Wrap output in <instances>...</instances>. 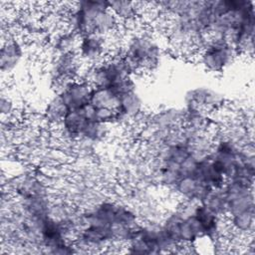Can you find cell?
Segmentation results:
<instances>
[{
    "mask_svg": "<svg viewBox=\"0 0 255 255\" xmlns=\"http://www.w3.org/2000/svg\"><path fill=\"white\" fill-rule=\"evenodd\" d=\"M213 22L209 36L228 40L239 57H253L255 6L247 0L211 1Z\"/></svg>",
    "mask_w": 255,
    "mask_h": 255,
    "instance_id": "cell-1",
    "label": "cell"
},
{
    "mask_svg": "<svg viewBox=\"0 0 255 255\" xmlns=\"http://www.w3.org/2000/svg\"><path fill=\"white\" fill-rule=\"evenodd\" d=\"M118 49L116 54L136 76L155 72L162 64L167 45L163 35L154 29L131 28L122 37Z\"/></svg>",
    "mask_w": 255,
    "mask_h": 255,
    "instance_id": "cell-2",
    "label": "cell"
},
{
    "mask_svg": "<svg viewBox=\"0 0 255 255\" xmlns=\"http://www.w3.org/2000/svg\"><path fill=\"white\" fill-rule=\"evenodd\" d=\"M64 18V26L79 37L100 35L116 38L122 23L111 11L109 1L82 0L71 4Z\"/></svg>",
    "mask_w": 255,
    "mask_h": 255,
    "instance_id": "cell-3",
    "label": "cell"
},
{
    "mask_svg": "<svg viewBox=\"0 0 255 255\" xmlns=\"http://www.w3.org/2000/svg\"><path fill=\"white\" fill-rule=\"evenodd\" d=\"M124 248L132 254H162L176 252L178 249L165 233L159 220H142Z\"/></svg>",
    "mask_w": 255,
    "mask_h": 255,
    "instance_id": "cell-4",
    "label": "cell"
},
{
    "mask_svg": "<svg viewBox=\"0 0 255 255\" xmlns=\"http://www.w3.org/2000/svg\"><path fill=\"white\" fill-rule=\"evenodd\" d=\"M195 60L210 74H222L239 58L234 46L226 39L208 36L197 48Z\"/></svg>",
    "mask_w": 255,
    "mask_h": 255,
    "instance_id": "cell-5",
    "label": "cell"
},
{
    "mask_svg": "<svg viewBox=\"0 0 255 255\" xmlns=\"http://www.w3.org/2000/svg\"><path fill=\"white\" fill-rule=\"evenodd\" d=\"M85 77L95 87L116 89L135 77L128 64L119 54H112L101 63L87 68Z\"/></svg>",
    "mask_w": 255,
    "mask_h": 255,
    "instance_id": "cell-6",
    "label": "cell"
},
{
    "mask_svg": "<svg viewBox=\"0 0 255 255\" xmlns=\"http://www.w3.org/2000/svg\"><path fill=\"white\" fill-rule=\"evenodd\" d=\"M86 68L74 54L50 55L47 64V82L53 94L61 93L71 82L83 77Z\"/></svg>",
    "mask_w": 255,
    "mask_h": 255,
    "instance_id": "cell-7",
    "label": "cell"
},
{
    "mask_svg": "<svg viewBox=\"0 0 255 255\" xmlns=\"http://www.w3.org/2000/svg\"><path fill=\"white\" fill-rule=\"evenodd\" d=\"M27 57V44L19 34L8 32L2 35L0 51V71L10 77L23 66Z\"/></svg>",
    "mask_w": 255,
    "mask_h": 255,
    "instance_id": "cell-8",
    "label": "cell"
},
{
    "mask_svg": "<svg viewBox=\"0 0 255 255\" xmlns=\"http://www.w3.org/2000/svg\"><path fill=\"white\" fill-rule=\"evenodd\" d=\"M115 51L116 47L112 39L100 35H88L80 37L76 54L87 69L101 63Z\"/></svg>",
    "mask_w": 255,
    "mask_h": 255,
    "instance_id": "cell-9",
    "label": "cell"
},
{
    "mask_svg": "<svg viewBox=\"0 0 255 255\" xmlns=\"http://www.w3.org/2000/svg\"><path fill=\"white\" fill-rule=\"evenodd\" d=\"M225 96L209 86H196L187 90L183 96V107L201 110L210 116L224 108Z\"/></svg>",
    "mask_w": 255,
    "mask_h": 255,
    "instance_id": "cell-10",
    "label": "cell"
},
{
    "mask_svg": "<svg viewBox=\"0 0 255 255\" xmlns=\"http://www.w3.org/2000/svg\"><path fill=\"white\" fill-rule=\"evenodd\" d=\"M145 105L138 88L126 92L120 96L116 109L115 126H129L140 121L145 116Z\"/></svg>",
    "mask_w": 255,
    "mask_h": 255,
    "instance_id": "cell-11",
    "label": "cell"
},
{
    "mask_svg": "<svg viewBox=\"0 0 255 255\" xmlns=\"http://www.w3.org/2000/svg\"><path fill=\"white\" fill-rule=\"evenodd\" d=\"M223 188L226 197V217L255 210L254 186L226 181Z\"/></svg>",
    "mask_w": 255,
    "mask_h": 255,
    "instance_id": "cell-12",
    "label": "cell"
},
{
    "mask_svg": "<svg viewBox=\"0 0 255 255\" xmlns=\"http://www.w3.org/2000/svg\"><path fill=\"white\" fill-rule=\"evenodd\" d=\"M212 189L194 175L180 178L170 190L178 202L201 203Z\"/></svg>",
    "mask_w": 255,
    "mask_h": 255,
    "instance_id": "cell-13",
    "label": "cell"
},
{
    "mask_svg": "<svg viewBox=\"0 0 255 255\" xmlns=\"http://www.w3.org/2000/svg\"><path fill=\"white\" fill-rule=\"evenodd\" d=\"M93 86L85 78L80 77L71 82L60 94L69 110L80 109L89 104Z\"/></svg>",
    "mask_w": 255,
    "mask_h": 255,
    "instance_id": "cell-14",
    "label": "cell"
},
{
    "mask_svg": "<svg viewBox=\"0 0 255 255\" xmlns=\"http://www.w3.org/2000/svg\"><path fill=\"white\" fill-rule=\"evenodd\" d=\"M80 37L65 26L54 33L48 42L50 55H66L77 52Z\"/></svg>",
    "mask_w": 255,
    "mask_h": 255,
    "instance_id": "cell-15",
    "label": "cell"
},
{
    "mask_svg": "<svg viewBox=\"0 0 255 255\" xmlns=\"http://www.w3.org/2000/svg\"><path fill=\"white\" fill-rule=\"evenodd\" d=\"M147 3L131 2V1H109L111 11L116 15L123 24H130L136 22L140 15L144 12Z\"/></svg>",
    "mask_w": 255,
    "mask_h": 255,
    "instance_id": "cell-16",
    "label": "cell"
},
{
    "mask_svg": "<svg viewBox=\"0 0 255 255\" xmlns=\"http://www.w3.org/2000/svg\"><path fill=\"white\" fill-rule=\"evenodd\" d=\"M69 111L60 94H53L45 104L43 118L49 127L57 128Z\"/></svg>",
    "mask_w": 255,
    "mask_h": 255,
    "instance_id": "cell-17",
    "label": "cell"
},
{
    "mask_svg": "<svg viewBox=\"0 0 255 255\" xmlns=\"http://www.w3.org/2000/svg\"><path fill=\"white\" fill-rule=\"evenodd\" d=\"M120 95L113 88L93 87L89 104L96 109H108L116 111Z\"/></svg>",
    "mask_w": 255,
    "mask_h": 255,
    "instance_id": "cell-18",
    "label": "cell"
},
{
    "mask_svg": "<svg viewBox=\"0 0 255 255\" xmlns=\"http://www.w3.org/2000/svg\"><path fill=\"white\" fill-rule=\"evenodd\" d=\"M201 203L212 212L226 218V197L223 187L212 189Z\"/></svg>",
    "mask_w": 255,
    "mask_h": 255,
    "instance_id": "cell-19",
    "label": "cell"
},
{
    "mask_svg": "<svg viewBox=\"0 0 255 255\" xmlns=\"http://www.w3.org/2000/svg\"><path fill=\"white\" fill-rule=\"evenodd\" d=\"M0 110L3 118L10 117L14 112V102L12 101L10 96H8V94L5 95L3 92L0 100Z\"/></svg>",
    "mask_w": 255,
    "mask_h": 255,
    "instance_id": "cell-20",
    "label": "cell"
}]
</instances>
